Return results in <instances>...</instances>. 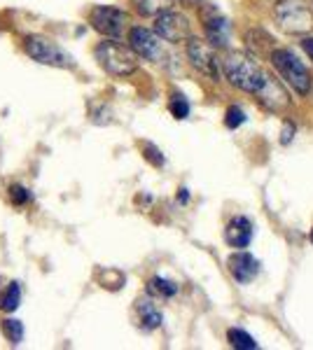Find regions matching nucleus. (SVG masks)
Segmentation results:
<instances>
[{"mask_svg": "<svg viewBox=\"0 0 313 350\" xmlns=\"http://www.w3.org/2000/svg\"><path fill=\"white\" fill-rule=\"evenodd\" d=\"M222 75L238 92L255 96L264 87L269 72L260 66L258 56L243 54V52H229L222 59Z\"/></svg>", "mask_w": 313, "mask_h": 350, "instance_id": "nucleus-1", "label": "nucleus"}, {"mask_svg": "<svg viewBox=\"0 0 313 350\" xmlns=\"http://www.w3.org/2000/svg\"><path fill=\"white\" fill-rule=\"evenodd\" d=\"M269 61L274 66V70L278 72L286 87L292 89L295 94L306 98L313 94V75L311 70L304 66V61H299V56L288 47H276L269 54Z\"/></svg>", "mask_w": 313, "mask_h": 350, "instance_id": "nucleus-2", "label": "nucleus"}, {"mask_svg": "<svg viewBox=\"0 0 313 350\" xmlns=\"http://www.w3.org/2000/svg\"><path fill=\"white\" fill-rule=\"evenodd\" d=\"M96 64H99L108 75L112 77H131L138 70L140 56L131 49V44H124L115 38H105L94 47Z\"/></svg>", "mask_w": 313, "mask_h": 350, "instance_id": "nucleus-3", "label": "nucleus"}, {"mask_svg": "<svg viewBox=\"0 0 313 350\" xmlns=\"http://www.w3.org/2000/svg\"><path fill=\"white\" fill-rule=\"evenodd\" d=\"M274 19L278 28L290 36H306L313 31V8L304 0H278L274 5Z\"/></svg>", "mask_w": 313, "mask_h": 350, "instance_id": "nucleus-4", "label": "nucleus"}, {"mask_svg": "<svg viewBox=\"0 0 313 350\" xmlns=\"http://www.w3.org/2000/svg\"><path fill=\"white\" fill-rule=\"evenodd\" d=\"M185 44H187L185 47L187 59H190L195 70L201 72L203 77H208L210 82H220V77H225L222 75V59L218 56V49L206 38L192 36Z\"/></svg>", "mask_w": 313, "mask_h": 350, "instance_id": "nucleus-5", "label": "nucleus"}, {"mask_svg": "<svg viewBox=\"0 0 313 350\" xmlns=\"http://www.w3.org/2000/svg\"><path fill=\"white\" fill-rule=\"evenodd\" d=\"M89 24L103 38H115V40H122L131 28L127 10L112 8V5H96L89 12Z\"/></svg>", "mask_w": 313, "mask_h": 350, "instance_id": "nucleus-6", "label": "nucleus"}, {"mask_svg": "<svg viewBox=\"0 0 313 350\" xmlns=\"http://www.w3.org/2000/svg\"><path fill=\"white\" fill-rule=\"evenodd\" d=\"M24 52L31 56L40 66H52V68H75V59L61 49L59 44L52 42L49 38L31 36L24 40Z\"/></svg>", "mask_w": 313, "mask_h": 350, "instance_id": "nucleus-7", "label": "nucleus"}, {"mask_svg": "<svg viewBox=\"0 0 313 350\" xmlns=\"http://www.w3.org/2000/svg\"><path fill=\"white\" fill-rule=\"evenodd\" d=\"M155 33L162 38L164 42L178 44V42H187L195 33H192V24L190 19L178 12V10H164L155 16Z\"/></svg>", "mask_w": 313, "mask_h": 350, "instance_id": "nucleus-8", "label": "nucleus"}, {"mask_svg": "<svg viewBox=\"0 0 313 350\" xmlns=\"http://www.w3.org/2000/svg\"><path fill=\"white\" fill-rule=\"evenodd\" d=\"M127 40L131 44V49L143 61L159 64L164 59V40L155 33V28L150 31L145 26H131L127 33Z\"/></svg>", "mask_w": 313, "mask_h": 350, "instance_id": "nucleus-9", "label": "nucleus"}, {"mask_svg": "<svg viewBox=\"0 0 313 350\" xmlns=\"http://www.w3.org/2000/svg\"><path fill=\"white\" fill-rule=\"evenodd\" d=\"M201 24L203 33H206V40L213 44L215 49H227L229 47V31L231 24L227 16H222L213 5L201 8Z\"/></svg>", "mask_w": 313, "mask_h": 350, "instance_id": "nucleus-10", "label": "nucleus"}, {"mask_svg": "<svg viewBox=\"0 0 313 350\" xmlns=\"http://www.w3.org/2000/svg\"><path fill=\"white\" fill-rule=\"evenodd\" d=\"M227 267H229L231 278L238 285H250L253 280H258L262 273V262L255 255H250L246 250H234L227 259Z\"/></svg>", "mask_w": 313, "mask_h": 350, "instance_id": "nucleus-11", "label": "nucleus"}, {"mask_svg": "<svg viewBox=\"0 0 313 350\" xmlns=\"http://www.w3.org/2000/svg\"><path fill=\"white\" fill-rule=\"evenodd\" d=\"M255 98L260 100V105L264 110H269V112H276V115H281V112H288L290 110V94H288V89L283 87V82L281 80H276V77H266V82H264V87L260 89L258 94H255Z\"/></svg>", "mask_w": 313, "mask_h": 350, "instance_id": "nucleus-12", "label": "nucleus"}, {"mask_svg": "<svg viewBox=\"0 0 313 350\" xmlns=\"http://www.w3.org/2000/svg\"><path fill=\"white\" fill-rule=\"evenodd\" d=\"M255 239V224L246 215H234L225 227V243L234 250H246Z\"/></svg>", "mask_w": 313, "mask_h": 350, "instance_id": "nucleus-13", "label": "nucleus"}, {"mask_svg": "<svg viewBox=\"0 0 313 350\" xmlns=\"http://www.w3.org/2000/svg\"><path fill=\"white\" fill-rule=\"evenodd\" d=\"M136 313H138V323L145 332H155L164 323V315L157 306V299L150 295L140 297L138 301H136Z\"/></svg>", "mask_w": 313, "mask_h": 350, "instance_id": "nucleus-14", "label": "nucleus"}, {"mask_svg": "<svg viewBox=\"0 0 313 350\" xmlns=\"http://www.w3.org/2000/svg\"><path fill=\"white\" fill-rule=\"evenodd\" d=\"M178 292H180L178 283L164 278V275H152V278L147 280V295L155 299H173Z\"/></svg>", "mask_w": 313, "mask_h": 350, "instance_id": "nucleus-15", "label": "nucleus"}, {"mask_svg": "<svg viewBox=\"0 0 313 350\" xmlns=\"http://www.w3.org/2000/svg\"><path fill=\"white\" fill-rule=\"evenodd\" d=\"M131 5H134V10L140 16H152L155 19L159 12L173 8L175 0H131Z\"/></svg>", "mask_w": 313, "mask_h": 350, "instance_id": "nucleus-16", "label": "nucleus"}, {"mask_svg": "<svg viewBox=\"0 0 313 350\" xmlns=\"http://www.w3.org/2000/svg\"><path fill=\"white\" fill-rule=\"evenodd\" d=\"M227 341H229V346L236 348V350H255V348H260V343L255 341V336L248 334V332L241 329V327H231V329L227 332Z\"/></svg>", "mask_w": 313, "mask_h": 350, "instance_id": "nucleus-17", "label": "nucleus"}, {"mask_svg": "<svg viewBox=\"0 0 313 350\" xmlns=\"http://www.w3.org/2000/svg\"><path fill=\"white\" fill-rule=\"evenodd\" d=\"M21 306V285L12 280V283H8V287L3 290V295H0V308L5 310V313H14L16 308Z\"/></svg>", "mask_w": 313, "mask_h": 350, "instance_id": "nucleus-18", "label": "nucleus"}, {"mask_svg": "<svg viewBox=\"0 0 313 350\" xmlns=\"http://www.w3.org/2000/svg\"><path fill=\"white\" fill-rule=\"evenodd\" d=\"M168 112L175 117V120H187V117H190V112H192V105H190V100H187V96L180 94V92L171 94Z\"/></svg>", "mask_w": 313, "mask_h": 350, "instance_id": "nucleus-19", "label": "nucleus"}, {"mask_svg": "<svg viewBox=\"0 0 313 350\" xmlns=\"http://www.w3.org/2000/svg\"><path fill=\"white\" fill-rule=\"evenodd\" d=\"M3 334L8 336V341L12 343V346H19V343L24 341V334H26L24 323L16 320V318H5L3 320Z\"/></svg>", "mask_w": 313, "mask_h": 350, "instance_id": "nucleus-20", "label": "nucleus"}, {"mask_svg": "<svg viewBox=\"0 0 313 350\" xmlns=\"http://www.w3.org/2000/svg\"><path fill=\"white\" fill-rule=\"evenodd\" d=\"M246 122H248V115L243 112V108H238V105H231V108H227V112H225V126L227 129L236 131V129H241Z\"/></svg>", "mask_w": 313, "mask_h": 350, "instance_id": "nucleus-21", "label": "nucleus"}, {"mask_svg": "<svg viewBox=\"0 0 313 350\" xmlns=\"http://www.w3.org/2000/svg\"><path fill=\"white\" fill-rule=\"evenodd\" d=\"M10 201L14 203L16 208H21V206H28V203L33 201V194H31V189L24 187V185H12L10 187Z\"/></svg>", "mask_w": 313, "mask_h": 350, "instance_id": "nucleus-22", "label": "nucleus"}, {"mask_svg": "<svg viewBox=\"0 0 313 350\" xmlns=\"http://www.w3.org/2000/svg\"><path fill=\"white\" fill-rule=\"evenodd\" d=\"M143 157L155 168H164V166H166V157H164V152L159 150L155 143H143Z\"/></svg>", "mask_w": 313, "mask_h": 350, "instance_id": "nucleus-23", "label": "nucleus"}, {"mask_svg": "<svg viewBox=\"0 0 313 350\" xmlns=\"http://www.w3.org/2000/svg\"><path fill=\"white\" fill-rule=\"evenodd\" d=\"M281 135H283V138H281V143H283V145H288V143H290V138H292V135H295V124H290V122H288V124H286V129H283V133H281Z\"/></svg>", "mask_w": 313, "mask_h": 350, "instance_id": "nucleus-24", "label": "nucleus"}, {"mask_svg": "<svg viewBox=\"0 0 313 350\" xmlns=\"http://www.w3.org/2000/svg\"><path fill=\"white\" fill-rule=\"evenodd\" d=\"M301 49H304V52L309 54V59L313 61V38H304V40H301Z\"/></svg>", "mask_w": 313, "mask_h": 350, "instance_id": "nucleus-25", "label": "nucleus"}, {"mask_svg": "<svg viewBox=\"0 0 313 350\" xmlns=\"http://www.w3.org/2000/svg\"><path fill=\"white\" fill-rule=\"evenodd\" d=\"M178 201L180 203H187V201H190V194H187V189L183 187V189H178Z\"/></svg>", "mask_w": 313, "mask_h": 350, "instance_id": "nucleus-26", "label": "nucleus"}, {"mask_svg": "<svg viewBox=\"0 0 313 350\" xmlns=\"http://www.w3.org/2000/svg\"><path fill=\"white\" fill-rule=\"evenodd\" d=\"M309 241L313 243V227H311V231H309Z\"/></svg>", "mask_w": 313, "mask_h": 350, "instance_id": "nucleus-27", "label": "nucleus"}, {"mask_svg": "<svg viewBox=\"0 0 313 350\" xmlns=\"http://www.w3.org/2000/svg\"><path fill=\"white\" fill-rule=\"evenodd\" d=\"M311 5H313V0H311Z\"/></svg>", "mask_w": 313, "mask_h": 350, "instance_id": "nucleus-28", "label": "nucleus"}]
</instances>
